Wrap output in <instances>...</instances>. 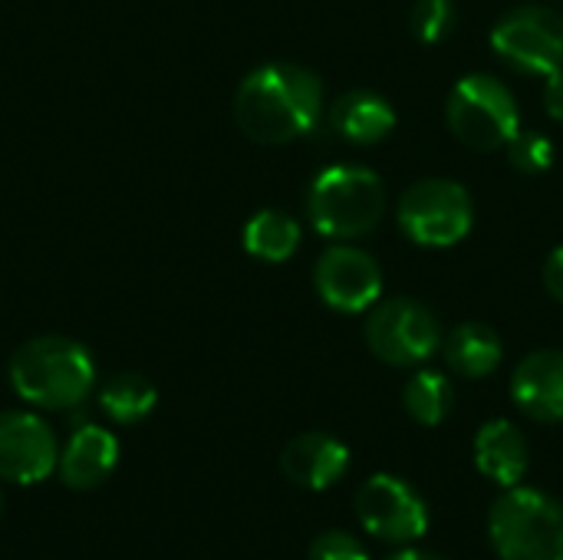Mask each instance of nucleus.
<instances>
[{"label":"nucleus","instance_id":"f257e3e1","mask_svg":"<svg viewBox=\"0 0 563 560\" xmlns=\"http://www.w3.org/2000/svg\"><path fill=\"white\" fill-rule=\"evenodd\" d=\"M323 119V83L297 63H267L244 76L234 96V122L257 145H287Z\"/></svg>","mask_w":563,"mask_h":560},{"label":"nucleus","instance_id":"f03ea898","mask_svg":"<svg viewBox=\"0 0 563 560\" xmlns=\"http://www.w3.org/2000/svg\"><path fill=\"white\" fill-rule=\"evenodd\" d=\"M10 386L36 409H76L96 386V366L82 343L56 333L36 337L13 353Z\"/></svg>","mask_w":563,"mask_h":560},{"label":"nucleus","instance_id":"7ed1b4c3","mask_svg":"<svg viewBox=\"0 0 563 560\" xmlns=\"http://www.w3.org/2000/svg\"><path fill=\"white\" fill-rule=\"evenodd\" d=\"M307 215L317 234L323 238L333 241L363 238L386 215L383 178L363 165H330L310 185Z\"/></svg>","mask_w":563,"mask_h":560},{"label":"nucleus","instance_id":"20e7f679","mask_svg":"<svg viewBox=\"0 0 563 560\" xmlns=\"http://www.w3.org/2000/svg\"><path fill=\"white\" fill-rule=\"evenodd\" d=\"M488 538L501 560H563V502L528 485L505 488L488 512Z\"/></svg>","mask_w":563,"mask_h":560},{"label":"nucleus","instance_id":"39448f33","mask_svg":"<svg viewBox=\"0 0 563 560\" xmlns=\"http://www.w3.org/2000/svg\"><path fill=\"white\" fill-rule=\"evenodd\" d=\"M449 129L478 152L505 149L521 132V112L515 92L488 73H468L462 76L445 102Z\"/></svg>","mask_w":563,"mask_h":560},{"label":"nucleus","instance_id":"423d86ee","mask_svg":"<svg viewBox=\"0 0 563 560\" xmlns=\"http://www.w3.org/2000/svg\"><path fill=\"white\" fill-rule=\"evenodd\" d=\"M475 205L452 178H422L399 201V228L419 248H452L468 238Z\"/></svg>","mask_w":563,"mask_h":560},{"label":"nucleus","instance_id":"0eeeda50","mask_svg":"<svg viewBox=\"0 0 563 560\" xmlns=\"http://www.w3.org/2000/svg\"><path fill=\"white\" fill-rule=\"evenodd\" d=\"M366 347L389 366H422L442 347V330L426 304L393 297L369 310Z\"/></svg>","mask_w":563,"mask_h":560},{"label":"nucleus","instance_id":"6e6552de","mask_svg":"<svg viewBox=\"0 0 563 560\" xmlns=\"http://www.w3.org/2000/svg\"><path fill=\"white\" fill-rule=\"evenodd\" d=\"M353 512L363 531L386 545H412L429 531L426 498L406 479L389 472H379L360 485Z\"/></svg>","mask_w":563,"mask_h":560},{"label":"nucleus","instance_id":"1a4fd4ad","mask_svg":"<svg viewBox=\"0 0 563 560\" xmlns=\"http://www.w3.org/2000/svg\"><path fill=\"white\" fill-rule=\"evenodd\" d=\"M495 53L528 76L563 69V17L551 7H518L492 30Z\"/></svg>","mask_w":563,"mask_h":560},{"label":"nucleus","instance_id":"9d476101","mask_svg":"<svg viewBox=\"0 0 563 560\" xmlns=\"http://www.w3.org/2000/svg\"><path fill=\"white\" fill-rule=\"evenodd\" d=\"M317 294L336 314H363L379 304L383 271L373 254L353 244H333L320 254L313 271Z\"/></svg>","mask_w":563,"mask_h":560},{"label":"nucleus","instance_id":"9b49d317","mask_svg":"<svg viewBox=\"0 0 563 560\" xmlns=\"http://www.w3.org/2000/svg\"><path fill=\"white\" fill-rule=\"evenodd\" d=\"M59 465V446L46 419L36 413H0V479L36 485Z\"/></svg>","mask_w":563,"mask_h":560},{"label":"nucleus","instance_id":"f8f14e48","mask_svg":"<svg viewBox=\"0 0 563 560\" xmlns=\"http://www.w3.org/2000/svg\"><path fill=\"white\" fill-rule=\"evenodd\" d=\"M350 469V449L327 432H303L290 439L280 452V472L290 485L307 492H323L336 485Z\"/></svg>","mask_w":563,"mask_h":560},{"label":"nucleus","instance_id":"ddd939ff","mask_svg":"<svg viewBox=\"0 0 563 560\" xmlns=\"http://www.w3.org/2000/svg\"><path fill=\"white\" fill-rule=\"evenodd\" d=\"M515 406L534 422H563V353L538 350L528 353L511 376Z\"/></svg>","mask_w":563,"mask_h":560},{"label":"nucleus","instance_id":"4468645a","mask_svg":"<svg viewBox=\"0 0 563 560\" xmlns=\"http://www.w3.org/2000/svg\"><path fill=\"white\" fill-rule=\"evenodd\" d=\"M119 462V442L102 426H79L59 452V479L73 492L99 488Z\"/></svg>","mask_w":563,"mask_h":560},{"label":"nucleus","instance_id":"2eb2a0df","mask_svg":"<svg viewBox=\"0 0 563 560\" xmlns=\"http://www.w3.org/2000/svg\"><path fill=\"white\" fill-rule=\"evenodd\" d=\"M475 469L498 488H515L528 475L531 449L518 426L508 419H492L475 436Z\"/></svg>","mask_w":563,"mask_h":560},{"label":"nucleus","instance_id":"dca6fc26","mask_svg":"<svg viewBox=\"0 0 563 560\" xmlns=\"http://www.w3.org/2000/svg\"><path fill=\"white\" fill-rule=\"evenodd\" d=\"M330 125L353 145H376L396 129V109L379 92L353 89L330 106Z\"/></svg>","mask_w":563,"mask_h":560},{"label":"nucleus","instance_id":"f3484780","mask_svg":"<svg viewBox=\"0 0 563 560\" xmlns=\"http://www.w3.org/2000/svg\"><path fill=\"white\" fill-rule=\"evenodd\" d=\"M442 347H445L449 366L459 376H465V380L492 376L501 366V360H505L501 337L492 327H485V323H462V327H455Z\"/></svg>","mask_w":563,"mask_h":560},{"label":"nucleus","instance_id":"a211bd4d","mask_svg":"<svg viewBox=\"0 0 563 560\" xmlns=\"http://www.w3.org/2000/svg\"><path fill=\"white\" fill-rule=\"evenodd\" d=\"M244 248L257 261L284 264L300 248V224L284 211H257L244 224Z\"/></svg>","mask_w":563,"mask_h":560},{"label":"nucleus","instance_id":"6ab92c4d","mask_svg":"<svg viewBox=\"0 0 563 560\" xmlns=\"http://www.w3.org/2000/svg\"><path fill=\"white\" fill-rule=\"evenodd\" d=\"M406 413L419 422V426H442L452 416L455 406V386L445 373L435 370H419L402 393Z\"/></svg>","mask_w":563,"mask_h":560},{"label":"nucleus","instance_id":"aec40b11","mask_svg":"<svg viewBox=\"0 0 563 560\" xmlns=\"http://www.w3.org/2000/svg\"><path fill=\"white\" fill-rule=\"evenodd\" d=\"M158 403V393L155 386L139 376V373H119L112 376L102 393H99V406L102 413L112 419V422H122V426H132V422H142Z\"/></svg>","mask_w":563,"mask_h":560},{"label":"nucleus","instance_id":"412c9836","mask_svg":"<svg viewBox=\"0 0 563 560\" xmlns=\"http://www.w3.org/2000/svg\"><path fill=\"white\" fill-rule=\"evenodd\" d=\"M505 149L511 165L525 175H541L554 165V142L541 132H518Z\"/></svg>","mask_w":563,"mask_h":560},{"label":"nucleus","instance_id":"4be33fe9","mask_svg":"<svg viewBox=\"0 0 563 560\" xmlns=\"http://www.w3.org/2000/svg\"><path fill=\"white\" fill-rule=\"evenodd\" d=\"M459 20L452 0H419L412 7V30L422 43H442Z\"/></svg>","mask_w":563,"mask_h":560},{"label":"nucleus","instance_id":"5701e85b","mask_svg":"<svg viewBox=\"0 0 563 560\" xmlns=\"http://www.w3.org/2000/svg\"><path fill=\"white\" fill-rule=\"evenodd\" d=\"M310 560H369V551L356 535L333 528V531H323L313 538Z\"/></svg>","mask_w":563,"mask_h":560},{"label":"nucleus","instance_id":"b1692460","mask_svg":"<svg viewBox=\"0 0 563 560\" xmlns=\"http://www.w3.org/2000/svg\"><path fill=\"white\" fill-rule=\"evenodd\" d=\"M544 287H548V294H551L554 300H561L563 304V244L561 248H554V251L548 254V261H544Z\"/></svg>","mask_w":563,"mask_h":560},{"label":"nucleus","instance_id":"393cba45","mask_svg":"<svg viewBox=\"0 0 563 560\" xmlns=\"http://www.w3.org/2000/svg\"><path fill=\"white\" fill-rule=\"evenodd\" d=\"M544 109L551 119L563 122V69L548 76V86H544Z\"/></svg>","mask_w":563,"mask_h":560},{"label":"nucleus","instance_id":"a878e982","mask_svg":"<svg viewBox=\"0 0 563 560\" xmlns=\"http://www.w3.org/2000/svg\"><path fill=\"white\" fill-rule=\"evenodd\" d=\"M389 560H445L442 554H432V551H419V548H406L399 554H393Z\"/></svg>","mask_w":563,"mask_h":560}]
</instances>
